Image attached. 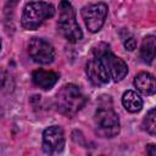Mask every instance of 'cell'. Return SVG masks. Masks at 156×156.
Returning a JSON list of instances; mask_svg holds the SVG:
<instances>
[{
	"mask_svg": "<svg viewBox=\"0 0 156 156\" xmlns=\"http://www.w3.org/2000/svg\"><path fill=\"white\" fill-rule=\"evenodd\" d=\"M28 54L35 61L40 65H48L51 63L55 58V50L54 46L40 38H33L28 44Z\"/></svg>",
	"mask_w": 156,
	"mask_h": 156,
	"instance_id": "obj_7",
	"label": "cell"
},
{
	"mask_svg": "<svg viewBox=\"0 0 156 156\" xmlns=\"http://www.w3.org/2000/svg\"><path fill=\"white\" fill-rule=\"evenodd\" d=\"M2 115H4V111H2V107H1V105H0V118L2 117Z\"/></svg>",
	"mask_w": 156,
	"mask_h": 156,
	"instance_id": "obj_17",
	"label": "cell"
},
{
	"mask_svg": "<svg viewBox=\"0 0 156 156\" xmlns=\"http://www.w3.org/2000/svg\"><path fill=\"white\" fill-rule=\"evenodd\" d=\"M134 87L139 93L143 95H152L155 94L156 85H155V78L149 72H140L134 78Z\"/></svg>",
	"mask_w": 156,
	"mask_h": 156,
	"instance_id": "obj_11",
	"label": "cell"
},
{
	"mask_svg": "<svg viewBox=\"0 0 156 156\" xmlns=\"http://www.w3.org/2000/svg\"><path fill=\"white\" fill-rule=\"evenodd\" d=\"M60 76L58 73L54 72V71H46V69H35L32 74V79H33V83L44 89V90H49L51 89L58 80Z\"/></svg>",
	"mask_w": 156,
	"mask_h": 156,
	"instance_id": "obj_10",
	"label": "cell"
},
{
	"mask_svg": "<svg viewBox=\"0 0 156 156\" xmlns=\"http://www.w3.org/2000/svg\"><path fill=\"white\" fill-rule=\"evenodd\" d=\"M93 54L99 56L108 73V77L112 78L113 82H121L128 73V66L127 63L112 54L108 49V46L104 43L98 44L96 48L93 49Z\"/></svg>",
	"mask_w": 156,
	"mask_h": 156,
	"instance_id": "obj_4",
	"label": "cell"
},
{
	"mask_svg": "<svg viewBox=\"0 0 156 156\" xmlns=\"http://www.w3.org/2000/svg\"><path fill=\"white\" fill-rule=\"evenodd\" d=\"M55 15V7L50 2L45 1H29L26 4L22 17H21V24L24 29L34 30L41 23L52 17Z\"/></svg>",
	"mask_w": 156,
	"mask_h": 156,
	"instance_id": "obj_2",
	"label": "cell"
},
{
	"mask_svg": "<svg viewBox=\"0 0 156 156\" xmlns=\"http://www.w3.org/2000/svg\"><path fill=\"white\" fill-rule=\"evenodd\" d=\"M155 49H156V39L154 35H147L143 39L140 46V56L144 62L151 63L155 58Z\"/></svg>",
	"mask_w": 156,
	"mask_h": 156,
	"instance_id": "obj_13",
	"label": "cell"
},
{
	"mask_svg": "<svg viewBox=\"0 0 156 156\" xmlns=\"http://www.w3.org/2000/svg\"><path fill=\"white\" fill-rule=\"evenodd\" d=\"M58 29L60 33L71 43H77L83 38L82 29L76 18V11L71 2L61 1L58 5Z\"/></svg>",
	"mask_w": 156,
	"mask_h": 156,
	"instance_id": "obj_3",
	"label": "cell"
},
{
	"mask_svg": "<svg viewBox=\"0 0 156 156\" xmlns=\"http://www.w3.org/2000/svg\"><path fill=\"white\" fill-rule=\"evenodd\" d=\"M94 122L98 134L104 138H112L119 133V118L111 107L98 108L94 116Z\"/></svg>",
	"mask_w": 156,
	"mask_h": 156,
	"instance_id": "obj_5",
	"label": "cell"
},
{
	"mask_svg": "<svg viewBox=\"0 0 156 156\" xmlns=\"http://www.w3.org/2000/svg\"><path fill=\"white\" fill-rule=\"evenodd\" d=\"M143 129L146 130L149 134L151 135H155L156 133V110L155 108H151L146 116L144 117L143 119V124H141Z\"/></svg>",
	"mask_w": 156,
	"mask_h": 156,
	"instance_id": "obj_14",
	"label": "cell"
},
{
	"mask_svg": "<svg viewBox=\"0 0 156 156\" xmlns=\"http://www.w3.org/2000/svg\"><path fill=\"white\" fill-rule=\"evenodd\" d=\"M85 105V96L74 84H65L56 94L57 111L65 116L76 115Z\"/></svg>",
	"mask_w": 156,
	"mask_h": 156,
	"instance_id": "obj_1",
	"label": "cell"
},
{
	"mask_svg": "<svg viewBox=\"0 0 156 156\" xmlns=\"http://www.w3.org/2000/svg\"><path fill=\"white\" fill-rule=\"evenodd\" d=\"M85 72H87V76L89 78V80L94 85H102V84L108 83V80H110L108 73H107L101 58L96 55H94L87 62Z\"/></svg>",
	"mask_w": 156,
	"mask_h": 156,
	"instance_id": "obj_9",
	"label": "cell"
},
{
	"mask_svg": "<svg viewBox=\"0 0 156 156\" xmlns=\"http://www.w3.org/2000/svg\"><path fill=\"white\" fill-rule=\"evenodd\" d=\"M146 154H147V156H156V149H155L154 144H150L146 146Z\"/></svg>",
	"mask_w": 156,
	"mask_h": 156,
	"instance_id": "obj_16",
	"label": "cell"
},
{
	"mask_svg": "<svg viewBox=\"0 0 156 156\" xmlns=\"http://www.w3.org/2000/svg\"><path fill=\"white\" fill-rule=\"evenodd\" d=\"M0 49H1V39H0Z\"/></svg>",
	"mask_w": 156,
	"mask_h": 156,
	"instance_id": "obj_18",
	"label": "cell"
},
{
	"mask_svg": "<svg viewBox=\"0 0 156 156\" xmlns=\"http://www.w3.org/2000/svg\"><path fill=\"white\" fill-rule=\"evenodd\" d=\"M122 105L128 112L135 113L143 108V99L135 91L127 90L122 96Z\"/></svg>",
	"mask_w": 156,
	"mask_h": 156,
	"instance_id": "obj_12",
	"label": "cell"
},
{
	"mask_svg": "<svg viewBox=\"0 0 156 156\" xmlns=\"http://www.w3.org/2000/svg\"><path fill=\"white\" fill-rule=\"evenodd\" d=\"M65 147V134L61 127L51 126L43 132V150L48 155L61 152Z\"/></svg>",
	"mask_w": 156,
	"mask_h": 156,
	"instance_id": "obj_8",
	"label": "cell"
},
{
	"mask_svg": "<svg viewBox=\"0 0 156 156\" xmlns=\"http://www.w3.org/2000/svg\"><path fill=\"white\" fill-rule=\"evenodd\" d=\"M108 12V7L105 2L89 4L82 9V17L87 28L91 33H96L104 26Z\"/></svg>",
	"mask_w": 156,
	"mask_h": 156,
	"instance_id": "obj_6",
	"label": "cell"
},
{
	"mask_svg": "<svg viewBox=\"0 0 156 156\" xmlns=\"http://www.w3.org/2000/svg\"><path fill=\"white\" fill-rule=\"evenodd\" d=\"M123 44H124V48L128 50V51H133L135 48H136V41L134 39L133 35L128 34V37L123 38Z\"/></svg>",
	"mask_w": 156,
	"mask_h": 156,
	"instance_id": "obj_15",
	"label": "cell"
}]
</instances>
